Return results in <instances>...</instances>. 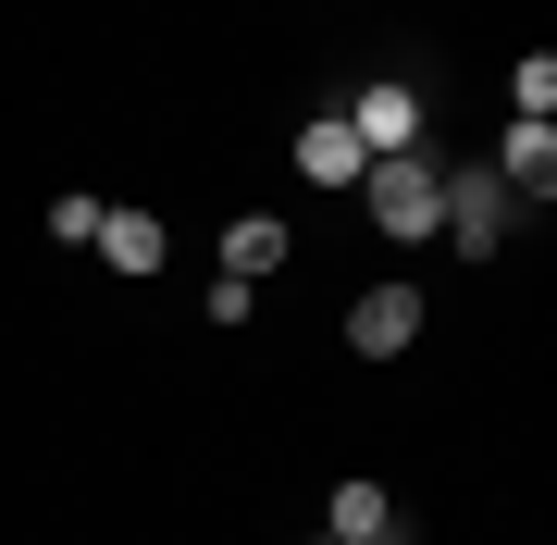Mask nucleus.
Segmentation results:
<instances>
[{
    "instance_id": "nucleus-6",
    "label": "nucleus",
    "mask_w": 557,
    "mask_h": 545,
    "mask_svg": "<svg viewBox=\"0 0 557 545\" xmlns=\"http://www.w3.org/2000/svg\"><path fill=\"white\" fill-rule=\"evenodd\" d=\"M322 545H397V496L359 471V484H335V508H322Z\"/></svg>"
},
{
    "instance_id": "nucleus-7",
    "label": "nucleus",
    "mask_w": 557,
    "mask_h": 545,
    "mask_svg": "<svg viewBox=\"0 0 557 545\" xmlns=\"http://www.w3.org/2000/svg\"><path fill=\"white\" fill-rule=\"evenodd\" d=\"M87 248H100L112 273H137V285H149V273H161V248H174V236H161L149 211H100V236H87Z\"/></svg>"
},
{
    "instance_id": "nucleus-3",
    "label": "nucleus",
    "mask_w": 557,
    "mask_h": 545,
    "mask_svg": "<svg viewBox=\"0 0 557 545\" xmlns=\"http://www.w3.org/2000/svg\"><path fill=\"white\" fill-rule=\"evenodd\" d=\"M434 186H446V162H372L359 174V211H372L397 248H421L434 236Z\"/></svg>"
},
{
    "instance_id": "nucleus-11",
    "label": "nucleus",
    "mask_w": 557,
    "mask_h": 545,
    "mask_svg": "<svg viewBox=\"0 0 557 545\" xmlns=\"http://www.w3.org/2000/svg\"><path fill=\"white\" fill-rule=\"evenodd\" d=\"M50 236L87 248V236H100V199H87V186H62V199H50Z\"/></svg>"
},
{
    "instance_id": "nucleus-9",
    "label": "nucleus",
    "mask_w": 557,
    "mask_h": 545,
    "mask_svg": "<svg viewBox=\"0 0 557 545\" xmlns=\"http://www.w3.org/2000/svg\"><path fill=\"white\" fill-rule=\"evenodd\" d=\"M223 273H236V285L285 273V223H273V211H236V223H223Z\"/></svg>"
},
{
    "instance_id": "nucleus-8",
    "label": "nucleus",
    "mask_w": 557,
    "mask_h": 545,
    "mask_svg": "<svg viewBox=\"0 0 557 545\" xmlns=\"http://www.w3.org/2000/svg\"><path fill=\"white\" fill-rule=\"evenodd\" d=\"M298 174H310V186H359V174H372V162H359V137H347V112L298 124Z\"/></svg>"
},
{
    "instance_id": "nucleus-1",
    "label": "nucleus",
    "mask_w": 557,
    "mask_h": 545,
    "mask_svg": "<svg viewBox=\"0 0 557 545\" xmlns=\"http://www.w3.org/2000/svg\"><path fill=\"white\" fill-rule=\"evenodd\" d=\"M347 137H359V162H434V124H421V87L409 75H372L347 100Z\"/></svg>"
},
{
    "instance_id": "nucleus-12",
    "label": "nucleus",
    "mask_w": 557,
    "mask_h": 545,
    "mask_svg": "<svg viewBox=\"0 0 557 545\" xmlns=\"http://www.w3.org/2000/svg\"><path fill=\"white\" fill-rule=\"evenodd\" d=\"M310 545H322V533H310Z\"/></svg>"
},
{
    "instance_id": "nucleus-10",
    "label": "nucleus",
    "mask_w": 557,
    "mask_h": 545,
    "mask_svg": "<svg viewBox=\"0 0 557 545\" xmlns=\"http://www.w3.org/2000/svg\"><path fill=\"white\" fill-rule=\"evenodd\" d=\"M508 124H557V62H545V50L508 62Z\"/></svg>"
},
{
    "instance_id": "nucleus-4",
    "label": "nucleus",
    "mask_w": 557,
    "mask_h": 545,
    "mask_svg": "<svg viewBox=\"0 0 557 545\" xmlns=\"http://www.w3.org/2000/svg\"><path fill=\"white\" fill-rule=\"evenodd\" d=\"M421 323H434V310H421V285H372V298L347 310V347H359V360H397Z\"/></svg>"
},
{
    "instance_id": "nucleus-5",
    "label": "nucleus",
    "mask_w": 557,
    "mask_h": 545,
    "mask_svg": "<svg viewBox=\"0 0 557 545\" xmlns=\"http://www.w3.org/2000/svg\"><path fill=\"white\" fill-rule=\"evenodd\" d=\"M483 174H496L508 199H533V211H545V186H557V124H508V137H496V162H483Z\"/></svg>"
},
{
    "instance_id": "nucleus-2",
    "label": "nucleus",
    "mask_w": 557,
    "mask_h": 545,
    "mask_svg": "<svg viewBox=\"0 0 557 545\" xmlns=\"http://www.w3.org/2000/svg\"><path fill=\"white\" fill-rule=\"evenodd\" d=\"M434 223L458 236V261H496V248L520 236V199H508L496 174H446V186H434Z\"/></svg>"
}]
</instances>
